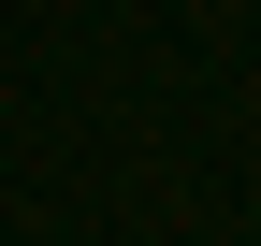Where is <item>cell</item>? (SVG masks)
I'll return each instance as SVG.
<instances>
[{
  "label": "cell",
  "instance_id": "6da1fadb",
  "mask_svg": "<svg viewBox=\"0 0 261 246\" xmlns=\"http://www.w3.org/2000/svg\"><path fill=\"white\" fill-rule=\"evenodd\" d=\"M247 246H261V232H247Z\"/></svg>",
  "mask_w": 261,
  "mask_h": 246
}]
</instances>
